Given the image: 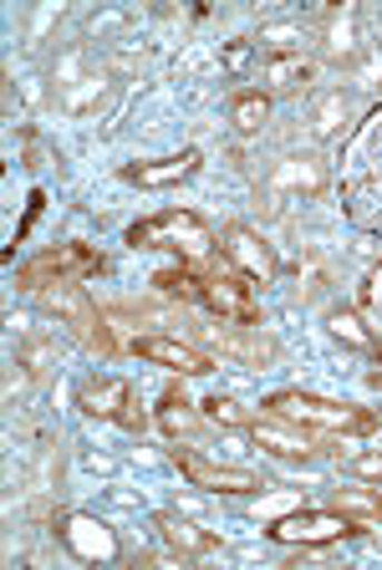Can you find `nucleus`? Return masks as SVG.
<instances>
[{
  "mask_svg": "<svg viewBox=\"0 0 382 570\" xmlns=\"http://www.w3.org/2000/svg\"><path fill=\"white\" fill-rule=\"evenodd\" d=\"M158 423H164L168 433H174V439H179V433H189V428H194V413H189V403H184L179 392H168L164 403H158Z\"/></svg>",
  "mask_w": 382,
  "mask_h": 570,
  "instance_id": "aec40b11",
  "label": "nucleus"
},
{
  "mask_svg": "<svg viewBox=\"0 0 382 570\" xmlns=\"http://www.w3.org/2000/svg\"><path fill=\"white\" fill-rule=\"evenodd\" d=\"M326 332H332L342 346H352V352H378V332H372L357 311H346V306L326 311Z\"/></svg>",
  "mask_w": 382,
  "mask_h": 570,
  "instance_id": "dca6fc26",
  "label": "nucleus"
},
{
  "mask_svg": "<svg viewBox=\"0 0 382 570\" xmlns=\"http://www.w3.org/2000/svg\"><path fill=\"white\" fill-rule=\"evenodd\" d=\"M352 530H357V524L342 510H296V514H286V520H275L265 534L281 540V546H332V540H346Z\"/></svg>",
  "mask_w": 382,
  "mask_h": 570,
  "instance_id": "20e7f679",
  "label": "nucleus"
},
{
  "mask_svg": "<svg viewBox=\"0 0 382 570\" xmlns=\"http://www.w3.org/2000/svg\"><path fill=\"white\" fill-rule=\"evenodd\" d=\"M326 51H332V57H346V51H352V11H346L342 21H332V31H326Z\"/></svg>",
  "mask_w": 382,
  "mask_h": 570,
  "instance_id": "412c9836",
  "label": "nucleus"
},
{
  "mask_svg": "<svg viewBox=\"0 0 382 570\" xmlns=\"http://www.w3.org/2000/svg\"><path fill=\"white\" fill-rule=\"evenodd\" d=\"M204 164L199 148H184L174 158H154V164H128L123 168V184H138V189H174L184 178H194Z\"/></svg>",
  "mask_w": 382,
  "mask_h": 570,
  "instance_id": "9b49d317",
  "label": "nucleus"
},
{
  "mask_svg": "<svg viewBox=\"0 0 382 570\" xmlns=\"http://www.w3.org/2000/svg\"><path fill=\"white\" fill-rule=\"evenodd\" d=\"M174 463H179V474L189 479L194 489H215V494H255V489H265L261 474L235 469V463H209L194 449H174Z\"/></svg>",
  "mask_w": 382,
  "mask_h": 570,
  "instance_id": "423d86ee",
  "label": "nucleus"
},
{
  "mask_svg": "<svg viewBox=\"0 0 382 570\" xmlns=\"http://www.w3.org/2000/svg\"><path fill=\"white\" fill-rule=\"evenodd\" d=\"M82 413L87 417H108L123 428H144V413L133 403V382L128 377H97L82 387Z\"/></svg>",
  "mask_w": 382,
  "mask_h": 570,
  "instance_id": "6e6552de",
  "label": "nucleus"
},
{
  "mask_svg": "<svg viewBox=\"0 0 382 570\" xmlns=\"http://www.w3.org/2000/svg\"><path fill=\"white\" fill-rule=\"evenodd\" d=\"M57 540L72 550L77 560H118V556H123V546H118V534H112V524L97 520V514H87V510L61 514V520H57Z\"/></svg>",
  "mask_w": 382,
  "mask_h": 570,
  "instance_id": "39448f33",
  "label": "nucleus"
},
{
  "mask_svg": "<svg viewBox=\"0 0 382 570\" xmlns=\"http://www.w3.org/2000/svg\"><path fill=\"white\" fill-rule=\"evenodd\" d=\"M204 423L229 428V433H251V413L239 403H229V397H209V403H204Z\"/></svg>",
  "mask_w": 382,
  "mask_h": 570,
  "instance_id": "6ab92c4d",
  "label": "nucleus"
},
{
  "mask_svg": "<svg viewBox=\"0 0 382 570\" xmlns=\"http://www.w3.org/2000/svg\"><path fill=\"white\" fill-rule=\"evenodd\" d=\"M265 407H271L275 417H286V423L322 428V433H372V413L332 403V397H316V392H271Z\"/></svg>",
  "mask_w": 382,
  "mask_h": 570,
  "instance_id": "f257e3e1",
  "label": "nucleus"
},
{
  "mask_svg": "<svg viewBox=\"0 0 382 570\" xmlns=\"http://www.w3.org/2000/svg\"><path fill=\"white\" fill-rule=\"evenodd\" d=\"M265 82H271V92H306V87L316 82V61L301 57V51H291V57H271L265 61Z\"/></svg>",
  "mask_w": 382,
  "mask_h": 570,
  "instance_id": "2eb2a0df",
  "label": "nucleus"
},
{
  "mask_svg": "<svg viewBox=\"0 0 382 570\" xmlns=\"http://www.w3.org/2000/svg\"><path fill=\"white\" fill-rule=\"evenodd\" d=\"M352 474H357L362 484H382V453H357V459H352Z\"/></svg>",
  "mask_w": 382,
  "mask_h": 570,
  "instance_id": "5701e85b",
  "label": "nucleus"
},
{
  "mask_svg": "<svg viewBox=\"0 0 382 570\" xmlns=\"http://www.w3.org/2000/svg\"><path fill=\"white\" fill-rule=\"evenodd\" d=\"M346 107H342V97H326L322 102V118H316V132H336V118H342Z\"/></svg>",
  "mask_w": 382,
  "mask_h": 570,
  "instance_id": "393cba45",
  "label": "nucleus"
},
{
  "mask_svg": "<svg viewBox=\"0 0 382 570\" xmlns=\"http://www.w3.org/2000/svg\"><path fill=\"white\" fill-rule=\"evenodd\" d=\"M154 530H158V540H164L174 556H184V560H199V556H215V550H219V534L215 530H199L194 520H184V514H174V510H158L154 514Z\"/></svg>",
  "mask_w": 382,
  "mask_h": 570,
  "instance_id": "f8f14e48",
  "label": "nucleus"
},
{
  "mask_svg": "<svg viewBox=\"0 0 382 570\" xmlns=\"http://www.w3.org/2000/svg\"><path fill=\"white\" fill-rule=\"evenodd\" d=\"M261 41L265 47H275V57H291V47L301 41V31L296 26H271V31H261Z\"/></svg>",
  "mask_w": 382,
  "mask_h": 570,
  "instance_id": "4be33fe9",
  "label": "nucleus"
},
{
  "mask_svg": "<svg viewBox=\"0 0 382 570\" xmlns=\"http://www.w3.org/2000/svg\"><path fill=\"white\" fill-rule=\"evenodd\" d=\"M251 51H255V41H229L225 57H219V67H225V71H245V67H251Z\"/></svg>",
  "mask_w": 382,
  "mask_h": 570,
  "instance_id": "b1692460",
  "label": "nucleus"
},
{
  "mask_svg": "<svg viewBox=\"0 0 382 570\" xmlns=\"http://www.w3.org/2000/svg\"><path fill=\"white\" fill-rule=\"evenodd\" d=\"M133 352L144 356V362H158V367H174L184 377H204V372H215V362L199 352V346L179 342V336H138Z\"/></svg>",
  "mask_w": 382,
  "mask_h": 570,
  "instance_id": "9d476101",
  "label": "nucleus"
},
{
  "mask_svg": "<svg viewBox=\"0 0 382 570\" xmlns=\"http://www.w3.org/2000/svg\"><path fill=\"white\" fill-rule=\"evenodd\" d=\"M199 306H209L219 321H239V326H255V321H261V306H255L251 285H239L235 275H204Z\"/></svg>",
  "mask_w": 382,
  "mask_h": 570,
  "instance_id": "1a4fd4ad",
  "label": "nucleus"
},
{
  "mask_svg": "<svg viewBox=\"0 0 382 570\" xmlns=\"http://www.w3.org/2000/svg\"><path fill=\"white\" fill-rule=\"evenodd\" d=\"M372 387H382V372H372Z\"/></svg>",
  "mask_w": 382,
  "mask_h": 570,
  "instance_id": "a878e982",
  "label": "nucleus"
},
{
  "mask_svg": "<svg viewBox=\"0 0 382 570\" xmlns=\"http://www.w3.org/2000/svg\"><path fill=\"white\" fill-rule=\"evenodd\" d=\"M97 265H102L97 249L72 239V245H57V249H47V255H37L31 265H21L16 281H21L26 291H37V285H72V281H82V275H92Z\"/></svg>",
  "mask_w": 382,
  "mask_h": 570,
  "instance_id": "7ed1b4c3",
  "label": "nucleus"
},
{
  "mask_svg": "<svg viewBox=\"0 0 382 570\" xmlns=\"http://www.w3.org/2000/svg\"><path fill=\"white\" fill-rule=\"evenodd\" d=\"M219 249H225V261L235 265L245 281H261V285H271L275 275H281V261H275V249L265 245L255 229H245V225H229L225 235H219Z\"/></svg>",
  "mask_w": 382,
  "mask_h": 570,
  "instance_id": "0eeeda50",
  "label": "nucleus"
},
{
  "mask_svg": "<svg viewBox=\"0 0 382 570\" xmlns=\"http://www.w3.org/2000/svg\"><path fill=\"white\" fill-rule=\"evenodd\" d=\"M251 439L261 443L265 453H275V459H311V453H316V443L306 439V428L286 423V417H275V413L251 417Z\"/></svg>",
  "mask_w": 382,
  "mask_h": 570,
  "instance_id": "ddd939ff",
  "label": "nucleus"
},
{
  "mask_svg": "<svg viewBox=\"0 0 382 570\" xmlns=\"http://www.w3.org/2000/svg\"><path fill=\"white\" fill-rule=\"evenodd\" d=\"M47 306L57 311L61 321H72L77 332L87 336V342H97V346H108V332H102V316L92 311V301L77 291V285H51V296H47Z\"/></svg>",
  "mask_w": 382,
  "mask_h": 570,
  "instance_id": "4468645a",
  "label": "nucleus"
},
{
  "mask_svg": "<svg viewBox=\"0 0 382 570\" xmlns=\"http://www.w3.org/2000/svg\"><path fill=\"white\" fill-rule=\"evenodd\" d=\"M265 118H271V92L251 87V92L229 97V122H235V132H261Z\"/></svg>",
  "mask_w": 382,
  "mask_h": 570,
  "instance_id": "f3484780",
  "label": "nucleus"
},
{
  "mask_svg": "<svg viewBox=\"0 0 382 570\" xmlns=\"http://www.w3.org/2000/svg\"><path fill=\"white\" fill-rule=\"evenodd\" d=\"M128 245L133 249H179V255H204V249H215V235L204 225L199 214L189 209H164L154 219L128 229Z\"/></svg>",
  "mask_w": 382,
  "mask_h": 570,
  "instance_id": "f03ea898",
  "label": "nucleus"
},
{
  "mask_svg": "<svg viewBox=\"0 0 382 570\" xmlns=\"http://www.w3.org/2000/svg\"><path fill=\"white\" fill-rule=\"evenodd\" d=\"M336 510L352 514V520H368V524H382V489H336Z\"/></svg>",
  "mask_w": 382,
  "mask_h": 570,
  "instance_id": "a211bd4d",
  "label": "nucleus"
}]
</instances>
